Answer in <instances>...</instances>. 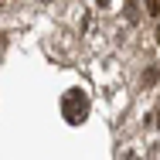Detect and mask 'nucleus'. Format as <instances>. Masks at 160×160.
Returning a JSON list of instances; mask_svg holds the SVG:
<instances>
[{
    "mask_svg": "<svg viewBox=\"0 0 160 160\" xmlns=\"http://www.w3.org/2000/svg\"><path fill=\"white\" fill-rule=\"evenodd\" d=\"M62 116H65L68 126L85 123V119H89V96H85L82 89H68L62 96Z\"/></svg>",
    "mask_w": 160,
    "mask_h": 160,
    "instance_id": "nucleus-1",
    "label": "nucleus"
},
{
    "mask_svg": "<svg viewBox=\"0 0 160 160\" xmlns=\"http://www.w3.org/2000/svg\"><path fill=\"white\" fill-rule=\"evenodd\" d=\"M143 7H147L150 17H160V0H143Z\"/></svg>",
    "mask_w": 160,
    "mask_h": 160,
    "instance_id": "nucleus-2",
    "label": "nucleus"
},
{
    "mask_svg": "<svg viewBox=\"0 0 160 160\" xmlns=\"http://www.w3.org/2000/svg\"><path fill=\"white\" fill-rule=\"evenodd\" d=\"M153 82H157V72H153V68H147V75H143V85H153Z\"/></svg>",
    "mask_w": 160,
    "mask_h": 160,
    "instance_id": "nucleus-3",
    "label": "nucleus"
},
{
    "mask_svg": "<svg viewBox=\"0 0 160 160\" xmlns=\"http://www.w3.org/2000/svg\"><path fill=\"white\" fill-rule=\"evenodd\" d=\"M96 3H99V7H109V0H96Z\"/></svg>",
    "mask_w": 160,
    "mask_h": 160,
    "instance_id": "nucleus-4",
    "label": "nucleus"
}]
</instances>
